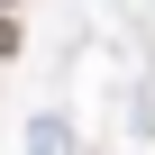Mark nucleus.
I'll return each instance as SVG.
<instances>
[{"label":"nucleus","mask_w":155,"mask_h":155,"mask_svg":"<svg viewBox=\"0 0 155 155\" xmlns=\"http://www.w3.org/2000/svg\"><path fill=\"white\" fill-rule=\"evenodd\" d=\"M0 9H18V0H0Z\"/></svg>","instance_id":"nucleus-2"},{"label":"nucleus","mask_w":155,"mask_h":155,"mask_svg":"<svg viewBox=\"0 0 155 155\" xmlns=\"http://www.w3.org/2000/svg\"><path fill=\"white\" fill-rule=\"evenodd\" d=\"M0 55H18V9H0Z\"/></svg>","instance_id":"nucleus-1"}]
</instances>
